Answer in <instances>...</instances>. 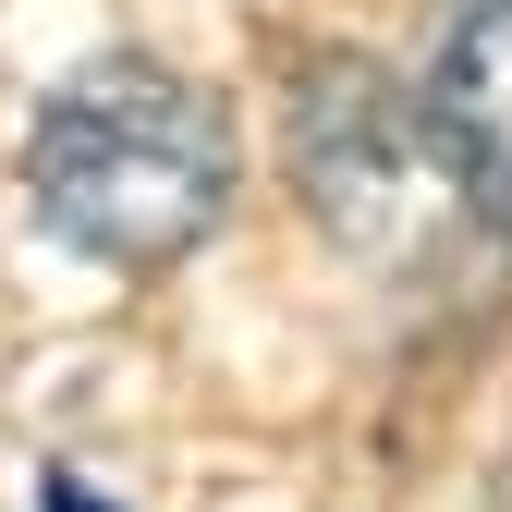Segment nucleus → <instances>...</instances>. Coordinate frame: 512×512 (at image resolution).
<instances>
[{
	"mask_svg": "<svg viewBox=\"0 0 512 512\" xmlns=\"http://www.w3.org/2000/svg\"><path fill=\"white\" fill-rule=\"evenodd\" d=\"M25 208L86 269H171L232 208V110L171 61L110 49L37 98Z\"/></svg>",
	"mask_w": 512,
	"mask_h": 512,
	"instance_id": "nucleus-1",
	"label": "nucleus"
},
{
	"mask_svg": "<svg viewBox=\"0 0 512 512\" xmlns=\"http://www.w3.org/2000/svg\"><path fill=\"white\" fill-rule=\"evenodd\" d=\"M293 183L305 208L330 220L354 256H415L439 220H488L464 159L439 147V122L403 74H366V61H330L317 86H293Z\"/></svg>",
	"mask_w": 512,
	"mask_h": 512,
	"instance_id": "nucleus-2",
	"label": "nucleus"
},
{
	"mask_svg": "<svg viewBox=\"0 0 512 512\" xmlns=\"http://www.w3.org/2000/svg\"><path fill=\"white\" fill-rule=\"evenodd\" d=\"M415 98L439 122V147L464 159L476 208L512 220V0H427Z\"/></svg>",
	"mask_w": 512,
	"mask_h": 512,
	"instance_id": "nucleus-3",
	"label": "nucleus"
}]
</instances>
